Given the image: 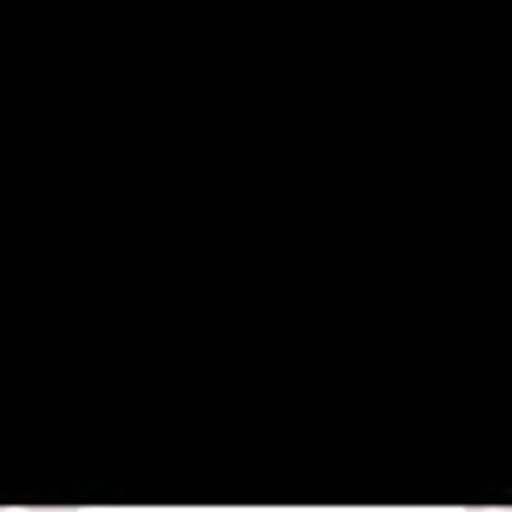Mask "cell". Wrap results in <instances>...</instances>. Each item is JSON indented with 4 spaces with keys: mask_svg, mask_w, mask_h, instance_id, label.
Segmentation results:
<instances>
[{
    "mask_svg": "<svg viewBox=\"0 0 512 512\" xmlns=\"http://www.w3.org/2000/svg\"><path fill=\"white\" fill-rule=\"evenodd\" d=\"M25 512H85V506H25Z\"/></svg>",
    "mask_w": 512,
    "mask_h": 512,
    "instance_id": "cell-1",
    "label": "cell"
},
{
    "mask_svg": "<svg viewBox=\"0 0 512 512\" xmlns=\"http://www.w3.org/2000/svg\"><path fill=\"white\" fill-rule=\"evenodd\" d=\"M0 512H7V506H0Z\"/></svg>",
    "mask_w": 512,
    "mask_h": 512,
    "instance_id": "cell-2",
    "label": "cell"
}]
</instances>
